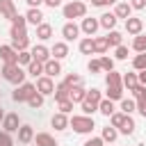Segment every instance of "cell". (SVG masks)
I'll return each mask as SVG.
<instances>
[{"label": "cell", "instance_id": "cell-13", "mask_svg": "<svg viewBox=\"0 0 146 146\" xmlns=\"http://www.w3.org/2000/svg\"><path fill=\"white\" fill-rule=\"evenodd\" d=\"M59 73H62V64H59V59L50 57V59L43 64V75H48V78H57Z\"/></svg>", "mask_w": 146, "mask_h": 146}, {"label": "cell", "instance_id": "cell-9", "mask_svg": "<svg viewBox=\"0 0 146 146\" xmlns=\"http://www.w3.org/2000/svg\"><path fill=\"white\" fill-rule=\"evenodd\" d=\"M0 59H2L5 64H18V50H14L11 43L0 46Z\"/></svg>", "mask_w": 146, "mask_h": 146}, {"label": "cell", "instance_id": "cell-28", "mask_svg": "<svg viewBox=\"0 0 146 146\" xmlns=\"http://www.w3.org/2000/svg\"><path fill=\"white\" fill-rule=\"evenodd\" d=\"M105 39H107L110 48H116V46H121V43H123V34H121V32H116V30H110Z\"/></svg>", "mask_w": 146, "mask_h": 146}, {"label": "cell", "instance_id": "cell-36", "mask_svg": "<svg viewBox=\"0 0 146 146\" xmlns=\"http://www.w3.org/2000/svg\"><path fill=\"white\" fill-rule=\"evenodd\" d=\"M137 84H139V80H137V73H125V75H123V87H125L128 91H130V89H135Z\"/></svg>", "mask_w": 146, "mask_h": 146}, {"label": "cell", "instance_id": "cell-8", "mask_svg": "<svg viewBox=\"0 0 146 146\" xmlns=\"http://www.w3.org/2000/svg\"><path fill=\"white\" fill-rule=\"evenodd\" d=\"M18 128H21L18 114H16V112L5 114V119H2V130H7V132H18Z\"/></svg>", "mask_w": 146, "mask_h": 146}, {"label": "cell", "instance_id": "cell-17", "mask_svg": "<svg viewBox=\"0 0 146 146\" xmlns=\"http://www.w3.org/2000/svg\"><path fill=\"white\" fill-rule=\"evenodd\" d=\"M98 21H100V27H105V30L110 32V30H114V27H116V21H119V18H116V14H114V11H107V14H103Z\"/></svg>", "mask_w": 146, "mask_h": 146}, {"label": "cell", "instance_id": "cell-6", "mask_svg": "<svg viewBox=\"0 0 146 146\" xmlns=\"http://www.w3.org/2000/svg\"><path fill=\"white\" fill-rule=\"evenodd\" d=\"M80 25H75L73 21H66L64 25H62V36H64V41L68 43V41H75L78 36H80Z\"/></svg>", "mask_w": 146, "mask_h": 146}, {"label": "cell", "instance_id": "cell-48", "mask_svg": "<svg viewBox=\"0 0 146 146\" xmlns=\"http://www.w3.org/2000/svg\"><path fill=\"white\" fill-rule=\"evenodd\" d=\"M130 91H132L135 100H137V98H144V96H146V84H137V87H135V89H130Z\"/></svg>", "mask_w": 146, "mask_h": 146}, {"label": "cell", "instance_id": "cell-49", "mask_svg": "<svg viewBox=\"0 0 146 146\" xmlns=\"http://www.w3.org/2000/svg\"><path fill=\"white\" fill-rule=\"evenodd\" d=\"M9 36H11V39H27V30H14V27H11Z\"/></svg>", "mask_w": 146, "mask_h": 146}, {"label": "cell", "instance_id": "cell-11", "mask_svg": "<svg viewBox=\"0 0 146 146\" xmlns=\"http://www.w3.org/2000/svg\"><path fill=\"white\" fill-rule=\"evenodd\" d=\"M98 27H100V21L98 18H82V23H80V30L87 34V36H94L96 32H98Z\"/></svg>", "mask_w": 146, "mask_h": 146}, {"label": "cell", "instance_id": "cell-32", "mask_svg": "<svg viewBox=\"0 0 146 146\" xmlns=\"http://www.w3.org/2000/svg\"><path fill=\"white\" fill-rule=\"evenodd\" d=\"M132 50L135 52H146V34H137L132 39Z\"/></svg>", "mask_w": 146, "mask_h": 146}, {"label": "cell", "instance_id": "cell-15", "mask_svg": "<svg viewBox=\"0 0 146 146\" xmlns=\"http://www.w3.org/2000/svg\"><path fill=\"white\" fill-rule=\"evenodd\" d=\"M50 125H52L55 130H66V128H68V116H66L64 112H57V114H52Z\"/></svg>", "mask_w": 146, "mask_h": 146}, {"label": "cell", "instance_id": "cell-40", "mask_svg": "<svg viewBox=\"0 0 146 146\" xmlns=\"http://www.w3.org/2000/svg\"><path fill=\"white\" fill-rule=\"evenodd\" d=\"M27 46H30V39H11V48L14 50H27Z\"/></svg>", "mask_w": 146, "mask_h": 146}, {"label": "cell", "instance_id": "cell-58", "mask_svg": "<svg viewBox=\"0 0 146 146\" xmlns=\"http://www.w3.org/2000/svg\"><path fill=\"white\" fill-rule=\"evenodd\" d=\"M2 119H5V112H2V110H0V123H2Z\"/></svg>", "mask_w": 146, "mask_h": 146}, {"label": "cell", "instance_id": "cell-5", "mask_svg": "<svg viewBox=\"0 0 146 146\" xmlns=\"http://www.w3.org/2000/svg\"><path fill=\"white\" fill-rule=\"evenodd\" d=\"M34 91H36V84H32V82H23V84H18V87L14 89L11 98H14L16 103H27V100L32 98Z\"/></svg>", "mask_w": 146, "mask_h": 146}, {"label": "cell", "instance_id": "cell-55", "mask_svg": "<svg viewBox=\"0 0 146 146\" xmlns=\"http://www.w3.org/2000/svg\"><path fill=\"white\" fill-rule=\"evenodd\" d=\"M137 80H139V84H146V71H139L137 73Z\"/></svg>", "mask_w": 146, "mask_h": 146}, {"label": "cell", "instance_id": "cell-21", "mask_svg": "<svg viewBox=\"0 0 146 146\" xmlns=\"http://www.w3.org/2000/svg\"><path fill=\"white\" fill-rule=\"evenodd\" d=\"M114 14H116V18H130V14H132V7H130V2H116V7H114Z\"/></svg>", "mask_w": 146, "mask_h": 146}, {"label": "cell", "instance_id": "cell-14", "mask_svg": "<svg viewBox=\"0 0 146 146\" xmlns=\"http://www.w3.org/2000/svg\"><path fill=\"white\" fill-rule=\"evenodd\" d=\"M50 55H52L55 59L68 57V43H66V41H55V46L50 48Z\"/></svg>", "mask_w": 146, "mask_h": 146}, {"label": "cell", "instance_id": "cell-43", "mask_svg": "<svg viewBox=\"0 0 146 146\" xmlns=\"http://www.w3.org/2000/svg\"><path fill=\"white\" fill-rule=\"evenodd\" d=\"M11 27H14V30H27V18H25V16H16V18L11 21Z\"/></svg>", "mask_w": 146, "mask_h": 146}, {"label": "cell", "instance_id": "cell-33", "mask_svg": "<svg viewBox=\"0 0 146 146\" xmlns=\"http://www.w3.org/2000/svg\"><path fill=\"white\" fill-rule=\"evenodd\" d=\"M80 52L82 55H91L94 52V36H84L80 41Z\"/></svg>", "mask_w": 146, "mask_h": 146}, {"label": "cell", "instance_id": "cell-34", "mask_svg": "<svg viewBox=\"0 0 146 146\" xmlns=\"http://www.w3.org/2000/svg\"><path fill=\"white\" fill-rule=\"evenodd\" d=\"M105 84L110 87V84H123V75L119 73V71H110L107 75H105Z\"/></svg>", "mask_w": 146, "mask_h": 146}, {"label": "cell", "instance_id": "cell-24", "mask_svg": "<svg viewBox=\"0 0 146 146\" xmlns=\"http://www.w3.org/2000/svg\"><path fill=\"white\" fill-rule=\"evenodd\" d=\"M98 112H100L103 116H112V114H114V100L103 98V100L98 103Z\"/></svg>", "mask_w": 146, "mask_h": 146}, {"label": "cell", "instance_id": "cell-39", "mask_svg": "<svg viewBox=\"0 0 146 146\" xmlns=\"http://www.w3.org/2000/svg\"><path fill=\"white\" fill-rule=\"evenodd\" d=\"M123 119H125V112H114V114L110 116V125H114V128L119 130L121 123H123Z\"/></svg>", "mask_w": 146, "mask_h": 146}, {"label": "cell", "instance_id": "cell-31", "mask_svg": "<svg viewBox=\"0 0 146 146\" xmlns=\"http://www.w3.org/2000/svg\"><path fill=\"white\" fill-rule=\"evenodd\" d=\"M27 75H34V78L43 75V62H36V59H32V62L27 64Z\"/></svg>", "mask_w": 146, "mask_h": 146}, {"label": "cell", "instance_id": "cell-52", "mask_svg": "<svg viewBox=\"0 0 146 146\" xmlns=\"http://www.w3.org/2000/svg\"><path fill=\"white\" fill-rule=\"evenodd\" d=\"M137 112H139L141 116H146V96H144V98H137Z\"/></svg>", "mask_w": 146, "mask_h": 146}, {"label": "cell", "instance_id": "cell-27", "mask_svg": "<svg viewBox=\"0 0 146 146\" xmlns=\"http://www.w3.org/2000/svg\"><path fill=\"white\" fill-rule=\"evenodd\" d=\"M36 36H39L41 41H48V39L52 36V25H48V23L36 25Z\"/></svg>", "mask_w": 146, "mask_h": 146}, {"label": "cell", "instance_id": "cell-12", "mask_svg": "<svg viewBox=\"0 0 146 146\" xmlns=\"http://www.w3.org/2000/svg\"><path fill=\"white\" fill-rule=\"evenodd\" d=\"M141 30H144V21H141V18H137V16L125 18V32H128V34L137 36V34H141Z\"/></svg>", "mask_w": 146, "mask_h": 146}, {"label": "cell", "instance_id": "cell-35", "mask_svg": "<svg viewBox=\"0 0 146 146\" xmlns=\"http://www.w3.org/2000/svg\"><path fill=\"white\" fill-rule=\"evenodd\" d=\"M132 68H135V71H146V52H137V55H135Z\"/></svg>", "mask_w": 146, "mask_h": 146}, {"label": "cell", "instance_id": "cell-41", "mask_svg": "<svg viewBox=\"0 0 146 146\" xmlns=\"http://www.w3.org/2000/svg\"><path fill=\"white\" fill-rule=\"evenodd\" d=\"M32 59H34V57H32V50H21V52H18V64H21V66H27Z\"/></svg>", "mask_w": 146, "mask_h": 146}, {"label": "cell", "instance_id": "cell-4", "mask_svg": "<svg viewBox=\"0 0 146 146\" xmlns=\"http://www.w3.org/2000/svg\"><path fill=\"white\" fill-rule=\"evenodd\" d=\"M103 100V94L98 91V89H87V96H84V100L80 103L82 105V112L84 114H94V112H98V103Z\"/></svg>", "mask_w": 146, "mask_h": 146}, {"label": "cell", "instance_id": "cell-29", "mask_svg": "<svg viewBox=\"0 0 146 146\" xmlns=\"http://www.w3.org/2000/svg\"><path fill=\"white\" fill-rule=\"evenodd\" d=\"M107 48H110V43H107L105 36H96V39H94V52H96V55H105Z\"/></svg>", "mask_w": 146, "mask_h": 146}, {"label": "cell", "instance_id": "cell-44", "mask_svg": "<svg viewBox=\"0 0 146 146\" xmlns=\"http://www.w3.org/2000/svg\"><path fill=\"white\" fill-rule=\"evenodd\" d=\"M100 66H103L105 73H110V71H114V59L107 57V55H103V57H100Z\"/></svg>", "mask_w": 146, "mask_h": 146}, {"label": "cell", "instance_id": "cell-50", "mask_svg": "<svg viewBox=\"0 0 146 146\" xmlns=\"http://www.w3.org/2000/svg\"><path fill=\"white\" fill-rule=\"evenodd\" d=\"M84 146H105V141H103V137H89L84 141Z\"/></svg>", "mask_w": 146, "mask_h": 146}, {"label": "cell", "instance_id": "cell-54", "mask_svg": "<svg viewBox=\"0 0 146 146\" xmlns=\"http://www.w3.org/2000/svg\"><path fill=\"white\" fill-rule=\"evenodd\" d=\"M43 5H48L50 9H55V7H62V0H43Z\"/></svg>", "mask_w": 146, "mask_h": 146}, {"label": "cell", "instance_id": "cell-46", "mask_svg": "<svg viewBox=\"0 0 146 146\" xmlns=\"http://www.w3.org/2000/svg\"><path fill=\"white\" fill-rule=\"evenodd\" d=\"M0 146H14L11 132H7V130H2V132H0Z\"/></svg>", "mask_w": 146, "mask_h": 146}, {"label": "cell", "instance_id": "cell-7", "mask_svg": "<svg viewBox=\"0 0 146 146\" xmlns=\"http://www.w3.org/2000/svg\"><path fill=\"white\" fill-rule=\"evenodd\" d=\"M36 91L43 94V96L55 94V82H52V78H48V75H39V78H36Z\"/></svg>", "mask_w": 146, "mask_h": 146}, {"label": "cell", "instance_id": "cell-3", "mask_svg": "<svg viewBox=\"0 0 146 146\" xmlns=\"http://www.w3.org/2000/svg\"><path fill=\"white\" fill-rule=\"evenodd\" d=\"M62 14H64V18H68V21H73V18H84V16H87V5H84L82 0H71V2H66V5L62 7Z\"/></svg>", "mask_w": 146, "mask_h": 146}, {"label": "cell", "instance_id": "cell-16", "mask_svg": "<svg viewBox=\"0 0 146 146\" xmlns=\"http://www.w3.org/2000/svg\"><path fill=\"white\" fill-rule=\"evenodd\" d=\"M25 18H27V23H32L34 27L43 23V14H41V9H39V7H30V9H27V14H25Z\"/></svg>", "mask_w": 146, "mask_h": 146}, {"label": "cell", "instance_id": "cell-59", "mask_svg": "<svg viewBox=\"0 0 146 146\" xmlns=\"http://www.w3.org/2000/svg\"><path fill=\"white\" fill-rule=\"evenodd\" d=\"M0 78H2V71H0Z\"/></svg>", "mask_w": 146, "mask_h": 146}, {"label": "cell", "instance_id": "cell-38", "mask_svg": "<svg viewBox=\"0 0 146 146\" xmlns=\"http://www.w3.org/2000/svg\"><path fill=\"white\" fill-rule=\"evenodd\" d=\"M137 110V100H130V98H121V112L125 114H132Z\"/></svg>", "mask_w": 146, "mask_h": 146}, {"label": "cell", "instance_id": "cell-19", "mask_svg": "<svg viewBox=\"0 0 146 146\" xmlns=\"http://www.w3.org/2000/svg\"><path fill=\"white\" fill-rule=\"evenodd\" d=\"M18 141H21V144L34 141V130H32V125H21V128H18Z\"/></svg>", "mask_w": 146, "mask_h": 146}, {"label": "cell", "instance_id": "cell-23", "mask_svg": "<svg viewBox=\"0 0 146 146\" xmlns=\"http://www.w3.org/2000/svg\"><path fill=\"white\" fill-rule=\"evenodd\" d=\"M84 96H87V89H84L82 84H78V87H71V94H68V98H71L73 103H82V100H84Z\"/></svg>", "mask_w": 146, "mask_h": 146}, {"label": "cell", "instance_id": "cell-22", "mask_svg": "<svg viewBox=\"0 0 146 146\" xmlns=\"http://www.w3.org/2000/svg\"><path fill=\"white\" fill-rule=\"evenodd\" d=\"M68 94H71V87H68L66 82H59V84L55 87V100H57V103H59V100H66Z\"/></svg>", "mask_w": 146, "mask_h": 146}, {"label": "cell", "instance_id": "cell-47", "mask_svg": "<svg viewBox=\"0 0 146 146\" xmlns=\"http://www.w3.org/2000/svg\"><path fill=\"white\" fill-rule=\"evenodd\" d=\"M87 68H89V73H98V71H103V66H100V59H89Z\"/></svg>", "mask_w": 146, "mask_h": 146}, {"label": "cell", "instance_id": "cell-57", "mask_svg": "<svg viewBox=\"0 0 146 146\" xmlns=\"http://www.w3.org/2000/svg\"><path fill=\"white\" fill-rule=\"evenodd\" d=\"M30 7H39V5H43V0H25Z\"/></svg>", "mask_w": 146, "mask_h": 146}, {"label": "cell", "instance_id": "cell-51", "mask_svg": "<svg viewBox=\"0 0 146 146\" xmlns=\"http://www.w3.org/2000/svg\"><path fill=\"white\" fill-rule=\"evenodd\" d=\"M116 59H128V48L121 43V46H116Z\"/></svg>", "mask_w": 146, "mask_h": 146}, {"label": "cell", "instance_id": "cell-45", "mask_svg": "<svg viewBox=\"0 0 146 146\" xmlns=\"http://www.w3.org/2000/svg\"><path fill=\"white\" fill-rule=\"evenodd\" d=\"M64 82H66L68 87H78V84H82V78H80L78 73H68V75L64 78Z\"/></svg>", "mask_w": 146, "mask_h": 146}, {"label": "cell", "instance_id": "cell-1", "mask_svg": "<svg viewBox=\"0 0 146 146\" xmlns=\"http://www.w3.org/2000/svg\"><path fill=\"white\" fill-rule=\"evenodd\" d=\"M68 125H71L75 132H80V135H89V132L96 128V123H94V119H91L89 114H75V116H71V119H68Z\"/></svg>", "mask_w": 146, "mask_h": 146}, {"label": "cell", "instance_id": "cell-2", "mask_svg": "<svg viewBox=\"0 0 146 146\" xmlns=\"http://www.w3.org/2000/svg\"><path fill=\"white\" fill-rule=\"evenodd\" d=\"M25 75H27V73L21 68V64H5V66H2V78H5L7 82L16 84V87L25 82Z\"/></svg>", "mask_w": 146, "mask_h": 146}, {"label": "cell", "instance_id": "cell-42", "mask_svg": "<svg viewBox=\"0 0 146 146\" xmlns=\"http://www.w3.org/2000/svg\"><path fill=\"white\" fill-rule=\"evenodd\" d=\"M73 105H75V103H73L71 98H66V100H59V103H57L59 112H64V114H71V112H73Z\"/></svg>", "mask_w": 146, "mask_h": 146}, {"label": "cell", "instance_id": "cell-10", "mask_svg": "<svg viewBox=\"0 0 146 146\" xmlns=\"http://www.w3.org/2000/svg\"><path fill=\"white\" fill-rule=\"evenodd\" d=\"M0 16H2V18H7V21H14V18L18 16L14 0H0Z\"/></svg>", "mask_w": 146, "mask_h": 146}, {"label": "cell", "instance_id": "cell-30", "mask_svg": "<svg viewBox=\"0 0 146 146\" xmlns=\"http://www.w3.org/2000/svg\"><path fill=\"white\" fill-rule=\"evenodd\" d=\"M107 98L110 100H121L123 98V84H110L107 87Z\"/></svg>", "mask_w": 146, "mask_h": 146}, {"label": "cell", "instance_id": "cell-60", "mask_svg": "<svg viewBox=\"0 0 146 146\" xmlns=\"http://www.w3.org/2000/svg\"><path fill=\"white\" fill-rule=\"evenodd\" d=\"M0 98H2V91H0Z\"/></svg>", "mask_w": 146, "mask_h": 146}, {"label": "cell", "instance_id": "cell-20", "mask_svg": "<svg viewBox=\"0 0 146 146\" xmlns=\"http://www.w3.org/2000/svg\"><path fill=\"white\" fill-rule=\"evenodd\" d=\"M34 144H36V146H57L55 137L48 135V132H36V135H34Z\"/></svg>", "mask_w": 146, "mask_h": 146}, {"label": "cell", "instance_id": "cell-56", "mask_svg": "<svg viewBox=\"0 0 146 146\" xmlns=\"http://www.w3.org/2000/svg\"><path fill=\"white\" fill-rule=\"evenodd\" d=\"M91 5H94V7H105L107 0H91Z\"/></svg>", "mask_w": 146, "mask_h": 146}, {"label": "cell", "instance_id": "cell-26", "mask_svg": "<svg viewBox=\"0 0 146 146\" xmlns=\"http://www.w3.org/2000/svg\"><path fill=\"white\" fill-rule=\"evenodd\" d=\"M100 137H103V141H105V144H112V141L119 137V130H116L114 125H105V128H103V132H100Z\"/></svg>", "mask_w": 146, "mask_h": 146}, {"label": "cell", "instance_id": "cell-25", "mask_svg": "<svg viewBox=\"0 0 146 146\" xmlns=\"http://www.w3.org/2000/svg\"><path fill=\"white\" fill-rule=\"evenodd\" d=\"M135 128H137V125H135V119H132L130 114H125V119H123V123H121L119 132H121V135H132V132H135Z\"/></svg>", "mask_w": 146, "mask_h": 146}, {"label": "cell", "instance_id": "cell-53", "mask_svg": "<svg viewBox=\"0 0 146 146\" xmlns=\"http://www.w3.org/2000/svg\"><path fill=\"white\" fill-rule=\"evenodd\" d=\"M130 7L132 9H144L146 7V0H130Z\"/></svg>", "mask_w": 146, "mask_h": 146}, {"label": "cell", "instance_id": "cell-18", "mask_svg": "<svg viewBox=\"0 0 146 146\" xmlns=\"http://www.w3.org/2000/svg\"><path fill=\"white\" fill-rule=\"evenodd\" d=\"M32 57H34L36 62H43V64H46V62L50 59V50H48L43 43H39V46H34V48H32Z\"/></svg>", "mask_w": 146, "mask_h": 146}, {"label": "cell", "instance_id": "cell-37", "mask_svg": "<svg viewBox=\"0 0 146 146\" xmlns=\"http://www.w3.org/2000/svg\"><path fill=\"white\" fill-rule=\"evenodd\" d=\"M43 98H46L43 94H39V91H34V94H32V98L27 100V105H30L32 110H39V107L43 105Z\"/></svg>", "mask_w": 146, "mask_h": 146}]
</instances>
